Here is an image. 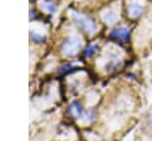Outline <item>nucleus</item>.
<instances>
[{
    "mask_svg": "<svg viewBox=\"0 0 152 141\" xmlns=\"http://www.w3.org/2000/svg\"><path fill=\"white\" fill-rule=\"evenodd\" d=\"M81 49V41L76 38H71L64 41L63 44V51L68 55V56H74L75 53L78 52V50Z\"/></svg>",
    "mask_w": 152,
    "mask_h": 141,
    "instance_id": "f03ea898",
    "label": "nucleus"
},
{
    "mask_svg": "<svg viewBox=\"0 0 152 141\" xmlns=\"http://www.w3.org/2000/svg\"><path fill=\"white\" fill-rule=\"evenodd\" d=\"M75 21H76V24L78 25V27H81L84 32L93 33V32H95V30H96L95 23H94L90 18H88V17H86V15L75 14Z\"/></svg>",
    "mask_w": 152,
    "mask_h": 141,
    "instance_id": "f257e3e1",
    "label": "nucleus"
},
{
    "mask_svg": "<svg viewBox=\"0 0 152 141\" xmlns=\"http://www.w3.org/2000/svg\"><path fill=\"white\" fill-rule=\"evenodd\" d=\"M116 14L115 13H113V12H107L106 14H104V19L109 23V24H112V23H114L115 20H116Z\"/></svg>",
    "mask_w": 152,
    "mask_h": 141,
    "instance_id": "423d86ee",
    "label": "nucleus"
},
{
    "mask_svg": "<svg viewBox=\"0 0 152 141\" xmlns=\"http://www.w3.org/2000/svg\"><path fill=\"white\" fill-rule=\"evenodd\" d=\"M95 50H96V46H94V45L88 46L87 50H86V52H84V56H86V57H90V56H93V53L95 52Z\"/></svg>",
    "mask_w": 152,
    "mask_h": 141,
    "instance_id": "0eeeda50",
    "label": "nucleus"
},
{
    "mask_svg": "<svg viewBox=\"0 0 152 141\" xmlns=\"http://www.w3.org/2000/svg\"><path fill=\"white\" fill-rule=\"evenodd\" d=\"M141 12H142V6L138 5V4H129V6L127 8V13L132 18H137L138 15L141 14Z\"/></svg>",
    "mask_w": 152,
    "mask_h": 141,
    "instance_id": "39448f33",
    "label": "nucleus"
},
{
    "mask_svg": "<svg viewBox=\"0 0 152 141\" xmlns=\"http://www.w3.org/2000/svg\"><path fill=\"white\" fill-rule=\"evenodd\" d=\"M68 114L72 118H80V117H82L83 116V107H82V104L80 102H77V101H74L69 105V108H68Z\"/></svg>",
    "mask_w": 152,
    "mask_h": 141,
    "instance_id": "7ed1b4c3",
    "label": "nucleus"
},
{
    "mask_svg": "<svg viewBox=\"0 0 152 141\" xmlns=\"http://www.w3.org/2000/svg\"><path fill=\"white\" fill-rule=\"evenodd\" d=\"M110 37H112V38H115V39H118V40H124V41H126V40H128V38H129V31H128V28H126V27H119V28L112 31Z\"/></svg>",
    "mask_w": 152,
    "mask_h": 141,
    "instance_id": "20e7f679",
    "label": "nucleus"
}]
</instances>
